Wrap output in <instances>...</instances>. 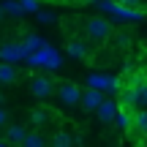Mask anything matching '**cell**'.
Masks as SVG:
<instances>
[{"label": "cell", "instance_id": "1", "mask_svg": "<svg viewBox=\"0 0 147 147\" xmlns=\"http://www.w3.org/2000/svg\"><path fill=\"white\" fill-rule=\"evenodd\" d=\"M84 33H87L93 41H106V38L112 36V25H109V19H101V16H95V19H87L84 22Z\"/></svg>", "mask_w": 147, "mask_h": 147}, {"label": "cell", "instance_id": "21", "mask_svg": "<svg viewBox=\"0 0 147 147\" xmlns=\"http://www.w3.org/2000/svg\"><path fill=\"white\" fill-rule=\"evenodd\" d=\"M5 123H8V112H5V109H3V106H0V128H3V125H5Z\"/></svg>", "mask_w": 147, "mask_h": 147}, {"label": "cell", "instance_id": "17", "mask_svg": "<svg viewBox=\"0 0 147 147\" xmlns=\"http://www.w3.org/2000/svg\"><path fill=\"white\" fill-rule=\"evenodd\" d=\"M25 144L27 147H44V144H47V136H41V134H27Z\"/></svg>", "mask_w": 147, "mask_h": 147}, {"label": "cell", "instance_id": "20", "mask_svg": "<svg viewBox=\"0 0 147 147\" xmlns=\"http://www.w3.org/2000/svg\"><path fill=\"white\" fill-rule=\"evenodd\" d=\"M22 11H38V0H19Z\"/></svg>", "mask_w": 147, "mask_h": 147}, {"label": "cell", "instance_id": "10", "mask_svg": "<svg viewBox=\"0 0 147 147\" xmlns=\"http://www.w3.org/2000/svg\"><path fill=\"white\" fill-rule=\"evenodd\" d=\"M16 82V68L8 60H0V84H14Z\"/></svg>", "mask_w": 147, "mask_h": 147}, {"label": "cell", "instance_id": "13", "mask_svg": "<svg viewBox=\"0 0 147 147\" xmlns=\"http://www.w3.org/2000/svg\"><path fill=\"white\" fill-rule=\"evenodd\" d=\"M79 142H82V139H79V136H71L68 131H57V134L52 136V144H57V147H65V144H79Z\"/></svg>", "mask_w": 147, "mask_h": 147}, {"label": "cell", "instance_id": "7", "mask_svg": "<svg viewBox=\"0 0 147 147\" xmlns=\"http://www.w3.org/2000/svg\"><path fill=\"white\" fill-rule=\"evenodd\" d=\"M87 84L98 90H109V93H120V79H115V76H90Z\"/></svg>", "mask_w": 147, "mask_h": 147}, {"label": "cell", "instance_id": "6", "mask_svg": "<svg viewBox=\"0 0 147 147\" xmlns=\"http://www.w3.org/2000/svg\"><path fill=\"white\" fill-rule=\"evenodd\" d=\"M117 112H120V104H117V101L104 98V101H101V106L95 109V115H98V120H101V123H106V125H109V123H115Z\"/></svg>", "mask_w": 147, "mask_h": 147}, {"label": "cell", "instance_id": "16", "mask_svg": "<svg viewBox=\"0 0 147 147\" xmlns=\"http://www.w3.org/2000/svg\"><path fill=\"white\" fill-rule=\"evenodd\" d=\"M41 47H44V41H41V38H38V36H27V41L22 44V49H25L27 55H30L33 49H41Z\"/></svg>", "mask_w": 147, "mask_h": 147}, {"label": "cell", "instance_id": "12", "mask_svg": "<svg viewBox=\"0 0 147 147\" xmlns=\"http://www.w3.org/2000/svg\"><path fill=\"white\" fill-rule=\"evenodd\" d=\"M134 128H136L142 136H147V109H144V106L134 112Z\"/></svg>", "mask_w": 147, "mask_h": 147}, {"label": "cell", "instance_id": "18", "mask_svg": "<svg viewBox=\"0 0 147 147\" xmlns=\"http://www.w3.org/2000/svg\"><path fill=\"white\" fill-rule=\"evenodd\" d=\"M115 123H117V125H120V128H131V115H128V109L125 112H117V117H115Z\"/></svg>", "mask_w": 147, "mask_h": 147}, {"label": "cell", "instance_id": "14", "mask_svg": "<svg viewBox=\"0 0 147 147\" xmlns=\"http://www.w3.org/2000/svg\"><path fill=\"white\" fill-rule=\"evenodd\" d=\"M68 55L71 57H90L87 47H84L82 41H68Z\"/></svg>", "mask_w": 147, "mask_h": 147}, {"label": "cell", "instance_id": "15", "mask_svg": "<svg viewBox=\"0 0 147 147\" xmlns=\"http://www.w3.org/2000/svg\"><path fill=\"white\" fill-rule=\"evenodd\" d=\"M49 117H52V115H49L47 109H36V112L30 115V120H33V125H47Z\"/></svg>", "mask_w": 147, "mask_h": 147}, {"label": "cell", "instance_id": "8", "mask_svg": "<svg viewBox=\"0 0 147 147\" xmlns=\"http://www.w3.org/2000/svg\"><path fill=\"white\" fill-rule=\"evenodd\" d=\"M22 57H27V52L16 44H3L0 47V60H8V63H19Z\"/></svg>", "mask_w": 147, "mask_h": 147}, {"label": "cell", "instance_id": "19", "mask_svg": "<svg viewBox=\"0 0 147 147\" xmlns=\"http://www.w3.org/2000/svg\"><path fill=\"white\" fill-rule=\"evenodd\" d=\"M55 19H57V16H55L52 11H38V22H41V25H52Z\"/></svg>", "mask_w": 147, "mask_h": 147}, {"label": "cell", "instance_id": "2", "mask_svg": "<svg viewBox=\"0 0 147 147\" xmlns=\"http://www.w3.org/2000/svg\"><path fill=\"white\" fill-rule=\"evenodd\" d=\"M30 90L36 98H52L55 93H57V87H55V82L47 76V74H38V76L30 79Z\"/></svg>", "mask_w": 147, "mask_h": 147}, {"label": "cell", "instance_id": "24", "mask_svg": "<svg viewBox=\"0 0 147 147\" xmlns=\"http://www.w3.org/2000/svg\"><path fill=\"white\" fill-rule=\"evenodd\" d=\"M65 3H71V0H65Z\"/></svg>", "mask_w": 147, "mask_h": 147}, {"label": "cell", "instance_id": "23", "mask_svg": "<svg viewBox=\"0 0 147 147\" xmlns=\"http://www.w3.org/2000/svg\"><path fill=\"white\" fill-rule=\"evenodd\" d=\"M82 3H101V0H82Z\"/></svg>", "mask_w": 147, "mask_h": 147}, {"label": "cell", "instance_id": "11", "mask_svg": "<svg viewBox=\"0 0 147 147\" xmlns=\"http://www.w3.org/2000/svg\"><path fill=\"white\" fill-rule=\"evenodd\" d=\"M134 106H136V109L147 106V82H144V79L134 84Z\"/></svg>", "mask_w": 147, "mask_h": 147}, {"label": "cell", "instance_id": "4", "mask_svg": "<svg viewBox=\"0 0 147 147\" xmlns=\"http://www.w3.org/2000/svg\"><path fill=\"white\" fill-rule=\"evenodd\" d=\"M57 98L63 101V106H76L79 98H82V90H79L74 82H63L57 87Z\"/></svg>", "mask_w": 147, "mask_h": 147}, {"label": "cell", "instance_id": "5", "mask_svg": "<svg viewBox=\"0 0 147 147\" xmlns=\"http://www.w3.org/2000/svg\"><path fill=\"white\" fill-rule=\"evenodd\" d=\"M101 101H104V93H101L98 87H87L82 93V98H79V106H82L84 112H95L101 106Z\"/></svg>", "mask_w": 147, "mask_h": 147}, {"label": "cell", "instance_id": "22", "mask_svg": "<svg viewBox=\"0 0 147 147\" xmlns=\"http://www.w3.org/2000/svg\"><path fill=\"white\" fill-rule=\"evenodd\" d=\"M117 3H120V5H128V8H136L139 0H117Z\"/></svg>", "mask_w": 147, "mask_h": 147}, {"label": "cell", "instance_id": "3", "mask_svg": "<svg viewBox=\"0 0 147 147\" xmlns=\"http://www.w3.org/2000/svg\"><path fill=\"white\" fill-rule=\"evenodd\" d=\"M30 65H36V68H60V57L52 52V49H38V55H33L30 57Z\"/></svg>", "mask_w": 147, "mask_h": 147}, {"label": "cell", "instance_id": "9", "mask_svg": "<svg viewBox=\"0 0 147 147\" xmlns=\"http://www.w3.org/2000/svg\"><path fill=\"white\" fill-rule=\"evenodd\" d=\"M25 136H27V128L25 125H8L5 128V142L8 144H25Z\"/></svg>", "mask_w": 147, "mask_h": 147}]
</instances>
